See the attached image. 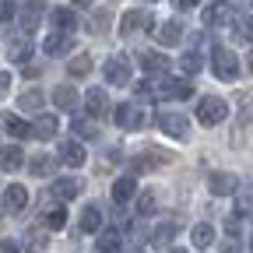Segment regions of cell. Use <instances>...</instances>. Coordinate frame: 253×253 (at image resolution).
Here are the masks:
<instances>
[{"instance_id":"1","label":"cell","mask_w":253,"mask_h":253,"mask_svg":"<svg viewBox=\"0 0 253 253\" xmlns=\"http://www.w3.org/2000/svg\"><path fill=\"white\" fill-rule=\"evenodd\" d=\"M211 67H214V78H221V81H236L239 78V60H236V53L229 46H214Z\"/></svg>"},{"instance_id":"2","label":"cell","mask_w":253,"mask_h":253,"mask_svg":"<svg viewBox=\"0 0 253 253\" xmlns=\"http://www.w3.org/2000/svg\"><path fill=\"white\" fill-rule=\"evenodd\" d=\"M225 116H229V106L221 102V99H214V95H208V99L197 102V120L204 126H214V123H221Z\"/></svg>"},{"instance_id":"3","label":"cell","mask_w":253,"mask_h":253,"mask_svg":"<svg viewBox=\"0 0 253 253\" xmlns=\"http://www.w3.org/2000/svg\"><path fill=\"white\" fill-rule=\"evenodd\" d=\"M106 81L123 88V84H130V60L126 56H109L106 60Z\"/></svg>"},{"instance_id":"4","label":"cell","mask_w":253,"mask_h":253,"mask_svg":"<svg viewBox=\"0 0 253 253\" xmlns=\"http://www.w3.org/2000/svg\"><path fill=\"white\" fill-rule=\"evenodd\" d=\"M148 28H151V14H148L144 7H134V11H126V14H123V21H120V32H123L126 39H130L134 32H148Z\"/></svg>"},{"instance_id":"5","label":"cell","mask_w":253,"mask_h":253,"mask_svg":"<svg viewBox=\"0 0 253 253\" xmlns=\"http://www.w3.org/2000/svg\"><path fill=\"white\" fill-rule=\"evenodd\" d=\"M151 95H158V99H190L194 84L190 81H162V84H151Z\"/></svg>"},{"instance_id":"6","label":"cell","mask_w":253,"mask_h":253,"mask_svg":"<svg viewBox=\"0 0 253 253\" xmlns=\"http://www.w3.org/2000/svg\"><path fill=\"white\" fill-rule=\"evenodd\" d=\"M158 126H162L169 137H186L190 134V120L183 113H158Z\"/></svg>"},{"instance_id":"7","label":"cell","mask_w":253,"mask_h":253,"mask_svg":"<svg viewBox=\"0 0 253 253\" xmlns=\"http://www.w3.org/2000/svg\"><path fill=\"white\" fill-rule=\"evenodd\" d=\"M116 123L126 126V130H134V126L144 123V113H141L134 102H120V106H116Z\"/></svg>"},{"instance_id":"8","label":"cell","mask_w":253,"mask_h":253,"mask_svg":"<svg viewBox=\"0 0 253 253\" xmlns=\"http://www.w3.org/2000/svg\"><path fill=\"white\" fill-rule=\"evenodd\" d=\"M84 158H88V155H84V148H81L78 141H63V144H60V162H63V166L78 169V166H84Z\"/></svg>"},{"instance_id":"9","label":"cell","mask_w":253,"mask_h":253,"mask_svg":"<svg viewBox=\"0 0 253 253\" xmlns=\"http://www.w3.org/2000/svg\"><path fill=\"white\" fill-rule=\"evenodd\" d=\"M71 36H67V32H49V36H46V42H42V49L49 53V56H63V53H71Z\"/></svg>"},{"instance_id":"10","label":"cell","mask_w":253,"mask_h":253,"mask_svg":"<svg viewBox=\"0 0 253 253\" xmlns=\"http://www.w3.org/2000/svg\"><path fill=\"white\" fill-rule=\"evenodd\" d=\"M137 60H141V67H144V74H166V71L172 67L166 53H141Z\"/></svg>"},{"instance_id":"11","label":"cell","mask_w":253,"mask_h":253,"mask_svg":"<svg viewBox=\"0 0 253 253\" xmlns=\"http://www.w3.org/2000/svg\"><path fill=\"white\" fill-rule=\"evenodd\" d=\"M53 102H56L60 109H67V113H71V109H78L81 99H78V91H74L71 84H56V88H53Z\"/></svg>"},{"instance_id":"12","label":"cell","mask_w":253,"mask_h":253,"mask_svg":"<svg viewBox=\"0 0 253 253\" xmlns=\"http://www.w3.org/2000/svg\"><path fill=\"white\" fill-rule=\"evenodd\" d=\"M208 186H211V194H218V197L236 194V176H232V172H214V176L208 179Z\"/></svg>"},{"instance_id":"13","label":"cell","mask_w":253,"mask_h":253,"mask_svg":"<svg viewBox=\"0 0 253 253\" xmlns=\"http://www.w3.org/2000/svg\"><path fill=\"white\" fill-rule=\"evenodd\" d=\"M25 204H28V190H25V186L14 183V186L4 190V208H7V211H21Z\"/></svg>"},{"instance_id":"14","label":"cell","mask_w":253,"mask_h":253,"mask_svg":"<svg viewBox=\"0 0 253 253\" xmlns=\"http://www.w3.org/2000/svg\"><path fill=\"white\" fill-rule=\"evenodd\" d=\"M106 88H88V95H84V106H88V113L91 116H102L106 113Z\"/></svg>"},{"instance_id":"15","label":"cell","mask_w":253,"mask_h":253,"mask_svg":"<svg viewBox=\"0 0 253 253\" xmlns=\"http://www.w3.org/2000/svg\"><path fill=\"white\" fill-rule=\"evenodd\" d=\"M4 126H7V134H11V137H18V141H25V137L32 134V126H28L18 113H4Z\"/></svg>"},{"instance_id":"16","label":"cell","mask_w":253,"mask_h":253,"mask_svg":"<svg viewBox=\"0 0 253 253\" xmlns=\"http://www.w3.org/2000/svg\"><path fill=\"white\" fill-rule=\"evenodd\" d=\"M134 190H137V183H134L130 176L116 179V183H113V201H116V204H126V201L134 197Z\"/></svg>"},{"instance_id":"17","label":"cell","mask_w":253,"mask_h":253,"mask_svg":"<svg viewBox=\"0 0 253 253\" xmlns=\"http://www.w3.org/2000/svg\"><path fill=\"white\" fill-rule=\"evenodd\" d=\"M81 229H84V232H102V211L95 208V204H88V208L81 211Z\"/></svg>"},{"instance_id":"18","label":"cell","mask_w":253,"mask_h":253,"mask_svg":"<svg viewBox=\"0 0 253 253\" xmlns=\"http://www.w3.org/2000/svg\"><path fill=\"white\" fill-rule=\"evenodd\" d=\"M21 148H0V169H4V172H14V169H21Z\"/></svg>"},{"instance_id":"19","label":"cell","mask_w":253,"mask_h":253,"mask_svg":"<svg viewBox=\"0 0 253 253\" xmlns=\"http://www.w3.org/2000/svg\"><path fill=\"white\" fill-rule=\"evenodd\" d=\"M183 39V25L179 21H166L162 28H158V42H162V46H176Z\"/></svg>"},{"instance_id":"20","label":"cell","mask_w":253,"mask_h":253,"mask_svg":"<svg viewBox=\"0 0 253 253\" xmlns=\"http://www.w3.org/2000/svg\"><path fill=\"white\" fill-rule=\"evenodd\" d=\"M28 169H32V176H53L56 172V158H49V155H36L28 162Z\"/></svg>"},{"instance_id":"21","label":"cell","mask_w":253,"mask_h":253,"mask_svg":"<svg viewBox=\"0 0 253 253\" xmlns=\"http://www.w3.org/2000/svg\"><path fill=\"white\" fill-rule=\"evenodd\" d=\"M190 239H194V246H197V250H208V246L214 243V229L208 225V221H201V225H194Z\"/></svg>"},{"instance_id":"22","label":"cell","mask_w":253,"mask_h":253,"mask_svg":"<svg viewBox=\"0 0 253 253\" xmlns=\"http://www.w3.org/2000/svg\"><path fill=\"white\" fill-rule=\"evenodd\" d=\"M53 194H56L60 201H74V197L81 194V183H78V179H56Z\"/></svg>"},{"instance_id":"23","label":"cell","mask_w":253,"mask_h":253,"mask_svg":"<svg viewBox=\"0 0 253 253\" xmlns=\"http://www.w3.org/2000/svg\"><path fill=\"white\" fill-rule=\"evenodd\" d=\"M95 246H99V253H116V250H120V232H116V229H102Z\"/></svg>"},{"instance_id":"24","label":"cell","mask_w":253,"mask_h":253,"mask_svg":"<svg viewBox=\"0 0 253 253\" xmlns=\"http://www.w3.org/2000/svg\"><path fill=\"white\" fill-rule=\"evenodd\" d=\"M32 56V46H28V39H14L11 46H7V60L11 63H25Z\"/></svg>"},{"instance_id":"25","label":"cell","mask_w":253,"mask_h":253,"mask_svg":"<svg viewBox=\"0 0 253 253\" xmlns=\"http://www.w3.org/2000/svg\"><path fill=\"white\" fill-rule=\"evenodd\" d=\"M42 225L46 229H63V225H67V211H63V208H46L42 211Z\"/></svg>"},{"instance_id":"26","label":"cell","mask_w":253,"mask_h":253,"mask_svg":"<svg viewBox=\"0 0 253 253\" xmlns=\"http://www.w3.org/2000/svg\"><path fill=\"white\" fill-rule=\"evenodd\" d=\"M32 134L42 137V141H49V137L56 134V116H39V120H36V126H32Z\"/></svg>"},{"instance_id":"27","label":"cell","mask_w":253,"mask_h":253,"mask_svg":"<svg viewBox=\"0 0 253 253\" xmlns=\"http://www.w3.org/2000/svg\"><path fill=\"white\" fill-rule=\"evenodd\" d=\"M232 36H236V42H253V18H236Z\"/></svg>"},{"instance_id":"28","label":"cell","mask_w":253,"mask_h":253,"mask_svg":"<svg viewBox=\"0 0 253 253\" xmlns=\"http://www.w3.org/2000/svg\"><path fill=\"white\" fill-rule=\"evenodd\" d=\"M176 232H179L176 221H166V225H158V229H155V246H169V243L176 239Z\"/></svg>"},{"instance_id":"29","label":"cell","mask_w":253,"mask_h":253,"mask_svg":"<svg viewBox=\"0 0 253 253\" xmlns=\"http://www.w3.org/2000/svg\"><path fill=\"white\" fill-rule=\"evenodd\" d=\"M53 25L67 32V28H74V25H78V14H74L71 7H56V11H53Z\"/></svg>"},{"instance_id":"30","label":"cell","mask_w":253,"mask_h":253,"mask_svg":"<svg viewBox=\"0 0 253 253\" xmlns=\"http://www.w3.org/2000/svg\"><path fill=\"white\" fill-rule=\"evenodd\" d=\"M91 71V56L88 53H81V56H74L71 63H67V74H74V78H84Z\"/></svg>"},{"instance_id":"31","label":"cell","mask_w":253,"mask_h":253,"mask_svg":"<svg viewBox=\"0 0 253 253\" xmlns=\"http://www.w3.org/2000/svg\"><path fill=\"white\" fill-rule=\"evenodd\" d=\"M25 246H28L32 253L46 250V232H42V229H28V236H25Z\"/></svg>"},{"instance_id":"32","label":"cell","mask_w":253,"mask_h":253,"mask_svg":"<svg viewBox=\"0 0 253 253\" xmlns=\"http://www.w3.org/2000/svg\"><path fill=\"white\" fill-rule=\"evenodd\" d=\"M71 130H74L78 137H95V123H91V120H84V116H74Z\"/></svg>"},{"instance_id":"33","label":"cell","mask_w":253,"mask_h":253,"mask_svg":"<svg viewBox=\"0 0 253 253\" xmlns=\"http://www.w3.org/2000/svg\"><path fill=\"white\" fill-rule=\"evenodd\" d=\"M18 102H21V109H39V106H42V91H39V88H28Z\"/></svg>"},{"instance_id":"34","label":"cell","mask_w":253,"mask_h":253,"mask_svg":"<svg viewBox=\"0 0 253 253\" xmlns=\"http://www.w3.org/2000/svg\"><path fill=\"white\" fill-rule=\"evenodd\" d=\"M225 14H229V7H218V4L204 7V21H208V25H221V21H225Z\"/></svg>"},{"instance_id":"35","label":"cell","mask_w":253,"mask_h":253,"mask_svg":"<svg viewBox=\"0 0 253 253\" xmlns=\"http://www.w3.org/2000/svg\"><path fill=\"white\" fill-rule=\"evenodd\" d=\"M179 67H183L186 74H197V71H201V53H183Z\"/></svg>"},{"instance_id":"36","label":"cell","mask_w":253,"mask_h":253,"mask_svg":"<svg viewBox=\"0 0 253 253\" xmlns=\"http://www.w3.org/2000/svg\"><path fill=\"white\" fill-rule=\"evenodd\" d=\"M151 211H155V194L144 190V194L137 197V214H151Z\"/></svg>"},{"instance_id":"37","label":"cell","mask_w":253,"mask_h":253,"mask_svg":"<svg viewBox=\"0 0 253 253\" xmlns=\"http://www.w3.org/2000/svg\"><path fill=\"white\" fill-rule=\"evenodd\" d=\"M239 109H243V123H250V120H253V95H243V99H239Z\"/></svg>"},{"instance_id":"38","label":"cell","mask_w":253,"mask_h":253,"mask_svg":"<svg viewBox=\"0 0 253 253\" xmlns=\"http://www.w3.org/2000/svg\"><path fill=\"white\" fill-rule=\"evenodd\" d=\"M106 28H109V14L99 11V14H95V21H91V32H106Z\"/></svg>"},{"instance_id":"39","label":"cell","mask_w":253,"mask_h":253,"mask_svg":"<svg viewBox=\"0 0 253 253\" xmlns=\"http://www.w3.org/2000/svg\"><path fill=\"white\" fill-rule=\"evenodd\" d=\"M18 7L14 4H0V21H11V14H14Z\"/></svg>"},{"instance_id":"40","label":"cell","mask_w":253,"mask_h":253,"mask_svg":"<svg viewBox=\"0 0 253 253\" xmlns=\"http://www.w3.org/2000/svg\"><path fill=\"white\" fill-rule=\"evenodd\" d=\"M0 253H21V250H18V243H11V239H0Z\"/></svg>"},{"instance_id":"41","label":"cell","mask_w":253,"mask_h":253,"mask_svg":"<svg viewBox=\"0 0 253 253\" xmlns=\"http://www.w3.org/2000/svg\"><path fill=\"white\" fill-rule=\"evenodd\" d=\"M250 201H253V190H239V208H250Z\"/></svg>"},{"instance_id":"42","label":"cell","mask_w":253,"mask_h":253,"mask_svg":"<svg viewBox=\"0 0 253 253\" xmlns=\"http://www.w3.org/2000/svg\"><path fill=\"white\" fill-rule=\"evenodd\" d=\"M7 88H11V74H0V95H4Z\"/></svg>"},{"instance_id":"43","label":"cell","mask_w":253,"mask_h":253,"mask_svg":"<svg viewBox=\"0 0 253 253\" xmlns=\"http://www.w3.org/2000/svg\"><path fill=\"white\" fill-rule=\"evenodd\" d=\"M246 63H250V71H253V53H250V60H246Z\"/></svg>"},{"instance_id":"44","label":"cell","mask_w":253,"mask_h":253,"mask_svg":"<svg viewBox=\"0 0 253 253\" xmlns=\"http://www.w3.org/2000/svg\"><path fill=\"white\" fill-rule=\"evenodd\" d=\"M169 253H186V250H169Z\"/></svg>"},{"instance_id":"45","label":"cell","mask_w":253,"mask_h":253,"mask_svg":"<svg viewBox=\"0 0 253 253\" xmlns=\"http://www.w3.org/2000/svg\"><path fill=\"white\" fill-rule=\"evenodd\" d=\"M250 250H253V236H250Z\"/></svg>"},{"instance_id":"46","label":"cell","mask_w":253,"mask_h":253,"mask_svg":"<svg viewBox=\"0 0 253 253\" xmlns=\"http://www.w3.org/2000/svg\"><path fill=\"white\" fill-rule=\"evenodd\" d=\"M134 253H144V250H134Z\"/></svg>"}]
</instances>
